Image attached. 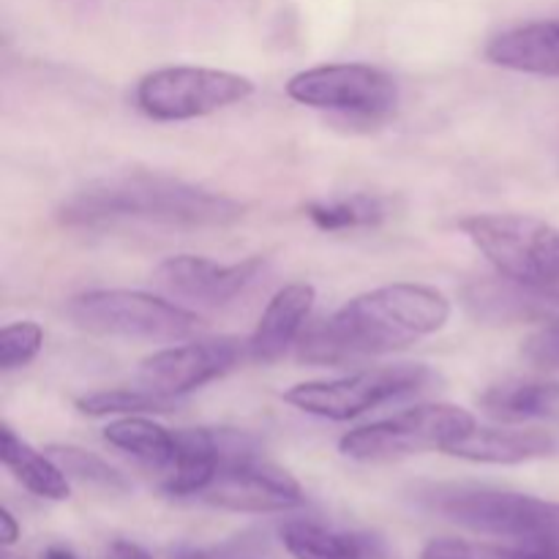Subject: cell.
<instances>
[{"mask_svg": "<svg viewBox=\"0 0 559 559\" xmlns=\"http://www.w3.org/2000/svg\"><path fill=\"white\" fill-rule=\"evenodd\" d=\"M451 320V300L429 284L399 282L347 300L306 325L295 344L300 364L344 366L409 347Z\"/></svg>", "mask_w": 559, "mask_h": 559, "instance_id": "6da1fadb", "label": "cell"}, {"mask_svg": "<svg viewBox=\"0 0 559 559\" xmlns=\"http://www.w3.org/2000/svg\"><path fill=\"white\" fill-rule=\"evenodd\" d=\"M246 207L238 200L186 180L156 173H129L85 186L60 205L66 227L104 229L118 224H162V227H229Z\"/></svg>", "mask_w": 559, "mask_h": 559, "instance_id": "7a4b0ae2", "label": "cell"}, {"mask_svg": "<svg viewBox=\"0 0 559 559\" xmlns=\"http://www.w3.org/2000/svg\"><path fill=\"white\" fill-rule=\"evenodd\" d=\"M424 502L448 522L497 538H559V506L486 486H431Z\"/></svg>", "mask_w": 559, "mask_h": 559, "instance_id": "3957f363", "label": "cell"}, {"mask_svg": "<svg viewBox=\"0 0 559 559\" xmlns=\"http://www.w3.org/2000/svg\"><path fill=\"white\" fill-rule=\"evenodd\" d=\"M76 328L131 342H180L200 331V317L140 289H87L69 304Z\"/></svg>", "mask_w": 559, "mask_h": 559, "instance_id": "277c9868", "label": "cell"}, {"mask_svg": "<svg viewBox=\"0 0 559 559\" xmlns=\"http://www.w3.org/2000/svg\"><path fill=\"white\" fill-rule=\"evenodd\" d=\"M459 229L497 273L527 284H559V227L522 213H475Z\"/></svg>", "mask_w": 559, "mask_h": 559, "instance_id": "5b68a950", "label": "cell"}, {"mask_svg": "<svg viewBox=\"0 0 559 559\" xmlns=\"http://www.w3.org/2000/svg\"><path fill=\"white\" fill-rule=\"evenodd\" d=\"M475 429V418L456 404H420L393 418L347 431L338 451L355 462H391L426 451H442Z\"/></svg>", "mask_w": 559, "mask_h": 559, "instance_id": "8992f818", "label": "cell"}, {"mask_svg": "<svg viewBox=\"0 0 559 559\" xmlns=\"http://www.w3.org/2000/svg\"><path fill=\"white\" fill-rule=\"evenodd\" d=\"M431 382H435V371L424 364L377 366V369L355 371L338 380L300 382L284 393V402L317 418L353 420L382 404L426 391Z\"/></svg>", "mask_w": 559, "mask_h": 559, "instance_id": "52a82bcc", "label": "cell"}, {"mask_svg": "<svg viewBox=\"0 0 559 559\" xmlns=\"http://www.w3.org/2000/svg\"><path fill=\"white\" fill-rule=\"evenodd\" d=\"M254 93V82L243 74L205 66H167L136 82L134 102L147 118L162 123L207 118L235 107Z\"/></svg>", "mask_w": 559, "mask_h": 559, "instance_id": "ba28073f", "label": "cell"}, {"mask_svg": "<svg viewBox=\"0 0 559 559\" xmlns=\"http://www.w3.org/2000/svg\"><path fill=\"white\" fill-rule=\"evenodd\" d=\"M287 96L311 109L349 120L380 123L396 109L399 85L388 71L369 63H328L306 69L287 82Z\"/></svg>", "mask_w": 559, "mask_h": 559, "instance_id": "9c48e42d", "label": "cell"}, {"mask_svg": "<svg viewBox=\"0 0 559 559\" xmlns=\"http://www.w3.org/2000/svg\"><path fill=\"white\" fill-rule=\"evenodd\" d=\"M197 500L233 513H284L304 506V489L287 469L249 451L222 462Z\"/></svg>", "mask_w": 559, "mask_h": 559, "instance_id": "30bf717a", "label": "cell"}, {"mask_svg": "<svg viewBox=\"0 0 559 559\" xmlns=\"http://www.w3.org/2000/svg\"><path fill=\"white\" fill-rule=\"evenodd\" d=\"M249 358L246 342L233 336L189 342L180 347L158 349L147 355L136 369V385L158 393V396L178 399L218 377L229 374Z\"/></svg>", "mask_w": 559, "mask_h": 559, "instance_id": "8fae6325", "label": "cell"}, {"mask_svg": "<svg viewBox=\"0 0 559 559\" xmlns=\"http://www.w3.org/2000/svg\"><path fill=\"white\" fill-rule=\"evenodd\" d=\"M265 260L249 257L240 262H213L207 257L175 254L156 267V282L175 298L200 306H227L260 278Z\"/></svg>", "mask_w": 559, "mask_h": 559, "instance_id": "7c38bea8", "label": "cell"}, {"mask_svg": "<svg viewBox=\"0 0 559 559\" xmlns=\"http://www.w3.org/2000/svg\"><path fill=\"white\" fill-rule=\"evenodd\" d=\"M462 304L475 320L489 325H516L559 317V284H527L502 273L475 278L462 289Z\"/></svg>", "mask_w": 559, "mask_h": 559, "instance_id": "4fadbf2b", "label": "cell"}, {"mask_svg": "<svg viewBox=\"0 0 559 559\" xmlns=\"http://www.w3.org/2000/svg\"><path fill=\"white\" fill-rule=\"evenodd\" d=\"M317 289L309 282H293L278 289L271 304L262 311L254 333L249 336V360L254 364H276L289 347H295L300 333L309 325L311 309H314Z\"/></svg>", "mask_w": 559, "mask_h": 559, "instance_id": "5bb4252c", "label": "cell"}, {"mask_svg": "<svg viewBox=\"0 0 559 559\" xmlns=\"http://www.w3.org/2000/svg\"><path fill=\"white\" fill-rule=\"evenodd\" d=\"M486 58L502 69L559 76V20H540L502 31L486 44Z\"/></svg>", "mask_w": 559, "mask_h": 559, "instance_id": "9a60e30c", "label": "cell"}, {"mask_svg": "<svg viewBox=\"0 0 559 559\" xmlns=\"http://www.w3.org/2000/svg\"><path fill=\"white\" fill-rule=\"evenodd\" d=\"M282 544L293 559H388L380 535L328 527L306 519L284 524Z\"/></svg>", "mask_w": 559, "mask_h": 559, "instance_id": "2e32d148", "label": "cell"}, {"mask_svg": "<svg viewBox=\"0 0 559 559\" xmlns=\"http://www.w3.org/2000/svg\"><path fill=\"white\" fill-rule=\"evenodd\" d=\"M557 451L555 435L540 429H478L475 426L469 435L453 442L448 448V456L464 459L475 464H527L535 459L551 456Z\"/></svg>", "mask_w": 559, "mask_h": 559, "instance_id": "e0dca14e", "label": "cell"}, {"mask_svg": "<svg viewBox=\"0 0 559 559\" xmlns=\"http://www.w3.org/2000/svg\"><path fill=\"white\" fill-rule=\"evenodd\" d=\"M104 440L118 451L134 456L142 467L153 469L158 478H167L178 462V435L164 429L145 415H123L104 429Z\"/></svg>", "mask_w": 559, "mask_h": 559, "instance_id": "ac0fdd59", "label": "cell"}, {"mask_svg": "<svg viewBox=\"0 0 559 559\" xmlns=\"http://www.w3.org/2000/svg\"><path fill=\"white\" fill-rule=\"evenodd\" d=\"M0 459L16 478V484L25 486L31 495L52 502H63L71 497L69 475L60 469V464L49 453L27 445L11 426L0 429Z\"/></svg>", "mask_w": 559, "mask_h": 559, "instance_id": "d6986e66", "label": "cell"}, {"mask_svg": "<svg viewBox=\"0 0 559 559\" xmlns=\"http://www.w3.org/2000/svg\"><path fill=\"white\" fill-rule=\"evenodd\" d=\"M480 407L500 420L559 418V382L555 380H506L480 393Z\"/></svg>", "mask_w": 559, "mask_h": 559, "instance_id": "ffe728a7", "label": "cell"}, {"mask_svg": "<svg viewBox=\"0 0 559 559\" xmlns=\"http://www.w3.org/2000/svg\"><path fill=\"white\" fill-rule=\"evenodd\" d=\"M306 216L325 233H344V229L377 227L391 216V207H388V200L377 194H353L336 202H311L306 207Z\"/></svg>", "mask_w": 559, "mask_h": 559, "instance_id": "44dd1931", "label": "cell"}, {"mask_svg": "<svg viewBox=\"0 0 559 559\" xmlns=\"http://www.w3.org/2000/svg\"><path fill=\"white\" fill-rule=\"evenodd\" d=\"M80 413L91 418H104V415H164L175 409V399L158 396L147 388H112V391H96L76 399Z\"/></svg>", "mask_w": 559, "mask_h": 559, "instance_id": "7402d4cb", "label": "cell"}, {"mask_svg": "<svg viewBox=\"0 0 559 559\" xmlns=\"http://www.w3.org/2000/svg\"><path fill=\"white\" fill-rule=\"evenodd\" d=\"M49 456L60 464L69 480H76L82 486H91V489L102 491H129V480L118 473L115 467H109L102 456L85 451V448L76 445H52L47 448Z\"/></svg>", "mask_w": 559, "mask_h": 559, "instance_id": "603a6c76", "label": "cell"}, {"mask_svg": "<svg viewBox=\"0 0 559 559\" xmlns=\"http://www.w3.org/2000/svg\"><path fill=\"white\" fill-rule=\"evenodd\" d=\"M44 347V328L33 320L11 322L0 331V369L14 371L33 364Z\"/></svg>", "mask_w": 559, "mask_h": 559, "instance_id": "cb8c5ba5", "label": "cell"}, {"mask_svg": "<svg viewBox=\"0 0 559 559\" xmlns=\"http://www.w3.org/2000/svg\"><path fill=\"white\" fill-rule=\"evenodd\" d=\"M522 358L538 371H559V317L540 325L524 342Z\"/></svg>", "mask_w": 559, "mask_h": 559, "instance_id": "d4e9b609", "label": "cell"}, {"mask_svg": "<svg viewBox=\"0 0 559 559\" xmlns=\"http://www.w3.org/2000/svg\"><path fill=\"white\" fill-rule=\"evenodd\" d=\"M480 559H559V538L516 540L513 546L484 549Z\"/></svg>", "mask_w": 559, "mask_h": 559, "instance_id": "484cf974", "label": "cell"}, {"mask_svg": "<svg viewBox=\"0 0 559 559\" xmlns=\"http://www.w3.org/2000/svg\"><path fill=\"white\" fill-rule=\"evenodd\" d=\"M420 559H478L467 544L456 538H437L424 549Z\"/></svg>", "mask_w": 559, "mask_h": 559, "instance_id": "4316f807", "label": "cell"}, {"mask_svg": "<svg viewBox=\"0 0 559 559\" xmlns=\"http://www.w3.org/2000/svg\"><path fill=\"white\" fill-rule=\"evenodd\" d=\"M173 559H267L254 555V551L235 549V551H202V549H178Z\"/></svg>", "mask_w": 559, "mask_h": 559, "instance_id": "83f0119b", "label": "cell"}, {"mask_svg": "<svg viewBox=\"0 0 559 559\" xmlns=\"http://www.w3.org/2000/svg\"><path fill=\"white\" fill-rule=\"evenodd\" d=\"M104 559H153V555L145 546L134 544V540L118 538L107 546V557Z\"/></svg>", "mask_w": 559, "mask_h": 559, "instance_id": "f1b7e54d", "label": "cell"}, {"mask_svg": "<svg viewBox=\"0 0 559 559\" xmlns=\"http://www.w3.org/2000/svg\"><path fill=\"white\" fill-rule=\"evenodd\" d=\"M20 524H16V519H14V513L9 511V508H3V511H0V544L5 546V549H9V546H14L16 540H20Z\"/></svg>", "mask_w": 559, "mask_h": 559, "instance_id": "f546056e", "label": "cell"}, {"mask_svg": "<svg viewBox=\"0 0 559 559\" xmlns=\"http://www.w3.org/2000/svg\"><path fill=\"white\" fill-rule=\"evenodd\" d=\"M38 559H80V557H76L71 549H66V546H47Z\"/></svg>", "mask_w": 559, "mask_h": 559, "instance_id": "4dcf8cb0", "label": "cell"}]
</instances>
